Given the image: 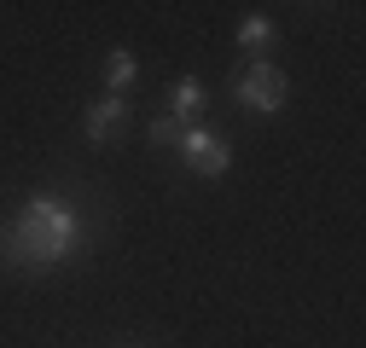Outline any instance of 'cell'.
Listing matches in <instances>:
<instances>
[{
	"label": "cell",
	"mask_w": 366,
	"mask_h": 348,
	"mask_svg": "<svg viewBox=\"0 0 366 348\" xmlns=\"http://www.w3.org/2000/svg\"><path fill=\"white\" fill-rule=\"evenodd\" d=\"M204 111V87L198 81H180L174 87V122H187V116H198Z\"/></svg>",
	"instance_id": "obj_5"
},
{
	"label": "cell",
	"mask_w": 366,
	"mask_h": 348,
	"mask_svg": "<svg viewBox=\"0 0 366 348\" xmlns=\"http://www.w3.org/2000/svg\"><path fill=\"white\" fill-rule=\"evenodd\" d=\"M117 128H122V99L111 93V99H99L94 111H87V134H94V140H111Z\"/></svg>",
	"instance_id": "obj_4"
},
{
	"label": "cell",
	"mask_w": 366,
	"mask_h": 348,
	"mask_svg": "<svg viewBox=\"0 0 366 348\" xmlns=\"http://www.w3.org/2000/svg\"><path fill=\"white\" fill-rule=\"evenodd\" d=\"M180 151H187V163L198 174H221L227 168V145L215 134H204V128H187V134H180Z\"/></svg>",
	"instance_id": "obj_3"
},
{
	"label": "cell",
	"mask_w": 366,
	"mask_h": 348,
	"mask_svg": "<svg viewBox=\"0 0 366 348\" xmlns=\"http://www.w3.org/2000/svg\"><path fill=\"white\" fill-rule=\"evenodd\" d=\"M267 35H273L267 18H244V24H239V41H244V47H267Z\"/></svg>",
	"instance_id": "obj_6"
},
{
	"label": "cell",
	"mask_w": 366,
	"mask_h": 348,
	"mask_svg": "<svg viewBox=\"0 0 366 348\" xmlns=\"http://www.w3.org/2000/svg\"><path fill=\"white\" fill-rule=\"evenodd\" d=\"M76 244V215L53 198H29L18 209L12 232H0V255L12 261V267H53V261H64Z\"/></svg>",
	"instance_id": "obj_1"
},
{
	"label": "cell",
	"mask_w": 366,
	"mask_h": 348,
	"mask_svg": "<svg viewBox=\"0 0 366 348\" xmlns=\"http://www.w3.org/2000/svg\"><path fill=\"white\" fill-rule=\"evenodd\" d=\"M134 81V58L128 53H111V87H128Z\"/></svg>",
	"instance_id": "obj_8"
},
{
	"label": "cell",
	"mask_w": 366,
	"mask_h": 348,
	"mask_svg": "<svg viewBox=\"0 0 366 348\" xmlns=\"http://www.w3.org/2000/svg\"><path fill=\"white\" fill-rule=\"evenodd\" d=\"M180 134H187V128H180L174 116H157V122H152V140H157V145H180Z\"/></svg>",
	"instance_id": "obj_7"
},
{
	"label": "cell",
	"mask_w": 366,
	"mask_h": 348,
	"mask_svg": "<svg viewBox=\"0 0 366 348\" xmlns=\"http://www.w3.org/2000/svg\"><path fill=\"white\" fill-rule=\"evenodd\" d=\"M239 99H244L250 111H262V116L280 111V105H285V76L273 70V64H250L244 81H239Z\"/></svg>",
	"instance_id": "obj_2"
}]
</instances>
